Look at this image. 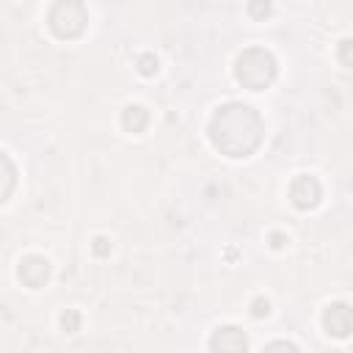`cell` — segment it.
<instances>
[{
	"instance_id": "cell-1",
	"label": "cell",
	"mask_w": 353,
	"mask_h": 353,
	"mask_svg": "<svg viewBox=\"0 0 353 353\" xmlns=\"http://www.w3.org/2000/svg\"><path fill=\"white\" fill-rule=\"evenodd\" d=\"M325 325H328V334L345 336V334H350V328H353V312H350L347 306L336 303V306H331V309L325 312Z\"/></svg>"
}]
</instances>
